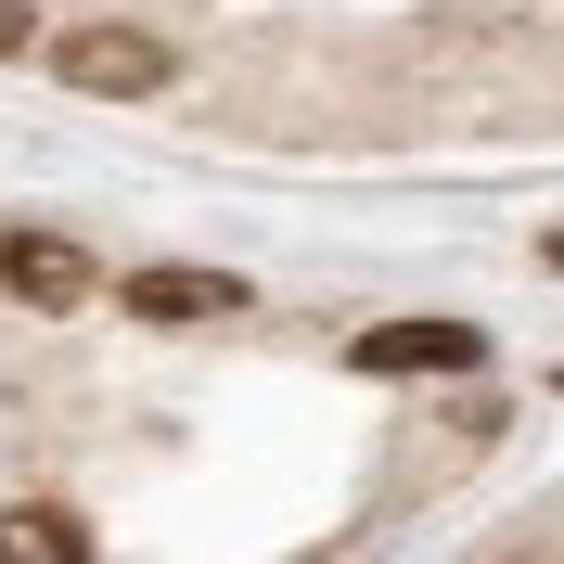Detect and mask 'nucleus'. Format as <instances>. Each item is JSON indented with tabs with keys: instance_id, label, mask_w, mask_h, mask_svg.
<instances>
[{
	"instance_id": "nucleus-7",
	"label": "nucleus",
	"mask_w": 564,
	"mask_h": 564,
	"mask_svg": "<svg viewBox=\"0 0 564 564\" xmlns=\"http://www.w3.org/2000/svg\"><path fill=\"white\" fill-rule=\"evenodd\" d=\"M539 270H564V231H552V245H539Z\"/></svg>"
},
{
	"instance_id": "nucleus-6",
	"label": "nucleus",
	"mask_w": 564,
	"mask_h": 564,
	"mask_svg": "<svg viewBox=\"0 0 564 564\" xmlns=\"http://www.w3.org/2000/svg\"><path fill=\"white\" fill-rule=\"evenodd\" d=\"M0 52H26V0H0Z\"/></svg>"
},
{
	"instance_id": "nucleus-4",
	"label": "nucleus",
	"mask_w": 564,
	"mask_h": 564,
	"mask_svg": "<svg viewBox=\"0 0 564 564\" xmlns=\"http://www.w3.org/2000/svg\"><path fill=\"white\" fill-rule=\"evenodd\" d=\"M0 295H13V308H90V257L77 245H52V231H0Z\"/></svg>"
},
{
	"instance_id": "nucleus-1",
	"label": "nucleus",
	"mask_w": 564,
	"mask_h": 564,
	"mask_svg": "<svg viewBox=\"0 0 564 564\" xmlns=\"http://www.w3.org/2000/svg\"><path fill=\"white\" fill-rule=\"evenodd\" d=\"M52 77L90 90V104H141V90H167V77H180V52H167L154 26H65V39H52Z\"/></svg>"
},
{
	"instance_id": "nucleus-5",
	"label": "nucleus",
	"mask_w": 564,
	"mask_h": 564,
	"mask_svg": "<svg viewBox=\"0 0 564 564\" xmlns=\"http://www.w3.org/2000/svg\"><path fill=\"white\" fill-rule=\"evenodd\" d=\"M0 564H90V527L65 500H0Z\"/></svg>"
},
{
	"instance_id": "nucleus-8",
	"label": "nucleus",
	"mask_w": 564,
	"mask_h": 564,
	"mask_svg": "<svg viewBox=\"0 0 564 564\" xmlns=\"http://www.w3.org/2000/svg\"><path fill=\"white\" fill-rule=\"evenodd\" d=\"M552 386H564V359H552Z\"/></svg>"
},
{
	"instance_id": "nucleus-2",
	"label": "nucleus",
	"mask_w": 564,
	"mask_h": 564,
	"mask_svg": "<svg viewBox=\"0 0 564 564\" xmlns=\"http://www.w3.org/2000/svg\"><path fill=\"white\" fill-rule=\"evenodd\" d=\"M347 372H386V386H449V372H488V334L449 308H423V321H372L347 347Z\"/></svg>"
},
{
	"instance_id": "nucleus-3",
	"label": "nucleus",
	"mask_w": 564,
	"mask_h": 564,
	"mask_svg": "<svg viewBox=\"0 0 564 564\" xmlns=\"http://www.w3.org/2000/svg\"><path fill=\"white\" fill-rule=\"evenodd\" d=\"M116 295H129V321H154V334H180V321H245V308H257L245 270H167V257H154V270H129Z\"/></svg>"
}]
</instances>
